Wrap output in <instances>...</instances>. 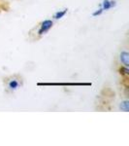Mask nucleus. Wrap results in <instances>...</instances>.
Returning <instances> with one entry per match:
<instances>
[{"mask_svg": "<svg viewBox=\"0 0 129 146\" xmlns=\"http://www.w3.org/2000/svg\"><path fill=\"white\" fill-rule=\"evenodd\" d=\"M53 22L51 20H45L41 23V25H40V28L38 30V35L41 36V35L45 34L46 32H48L49 30L53 27Z\"/></svg>", "mask_w": 129, "mask_h": 146, "instance_id": "1", "label": "nucleus"}, {"mask_svg": "<svg viewBox=\"0 0 129 146\" xmlns=\"http://www.w3.org/2000/svg\"><path fill=\"white\" fill-rule=\"evenodd\" d=\"M119 60L122 63L125 67L129 66V54L128 52L126 51H122L120 54H119Z\"/></svg>", "mask_w": 129, "mask_h": 146, "instance_id": "2", "label": "nucleus"}, {"mask_svg": "<svg viewBox=\"0 0 129 146\" xmlns=\"http://www.w3.org/2000/svg\"><path fill=\"white\" fill-rule=\"evenodd\" d=\"M115 5H116V1H113V0H103L101 8L103 9V11H108L111 8H113Z\"/></svg>", "mask_w": 129, "mask_h": 146, "instance_id": "3", "label": "nucleus"}, {"mask_svg": "<svg viewBox=\"0 0 129 146\" xmlns=\"http://www.w3.org/2000/svg\"><path fill=\"white\" fill-rule=\"evenodd\" d=\"M18 86H20V83H18V81L17 79H12L11 81L9 82V84H8L9 89L12 90V91L17 90V89L18 88Z\"/></svg>", "mask_w": 129, "mask_h": 146, "instance_id": "4", "label": "nucleus"}, {"mask_svg": "<svg viewBox=\"0 0 129 146\" xmlns=\"http://www.w3.org/2000/svg\"><path fill=\"white\" fill-rule=\"evenodd\" d=\"M119 109L121 111L124 112H128L129 110V101L128 100H122L120 103H119Z\"/></svg>", "mask_w": 129, "mask_h": 146, "instance_id": "5", "label": "nucleus"}, {"mask_svg": "<svg viewBox=\"0 0 129 146\" xmlns=\"http://www.w3.org/2000/svg\"><path fill=\"white\" fill-rule=\"evenodd\" d=\"M67 13V9H64V10H61V11H58L56 12V13L55 14V20H60V19H62L63 17H64L65 15H66Z\"/></svg>", "mask_w": 129, "mask_h": 146, "instance_id": "6", "label": "nucleus"}, {"mask_svg": "<svg viewBox=\"0 0 129 146\" xmlns=\"http://www.w3.org/2000/svg\"><path fill=\"white\" fill-rule=\"evenodd\" d=\"M103 9L102 8H99V9H97V10H96L94 13H93V16H94V17H97V16H100L101 15V14L103 13Z\"/></svg>", "mask_w": 129, "mask_h": 146, "instance_id": "7", "label": "nucleus"}]
</instances>
